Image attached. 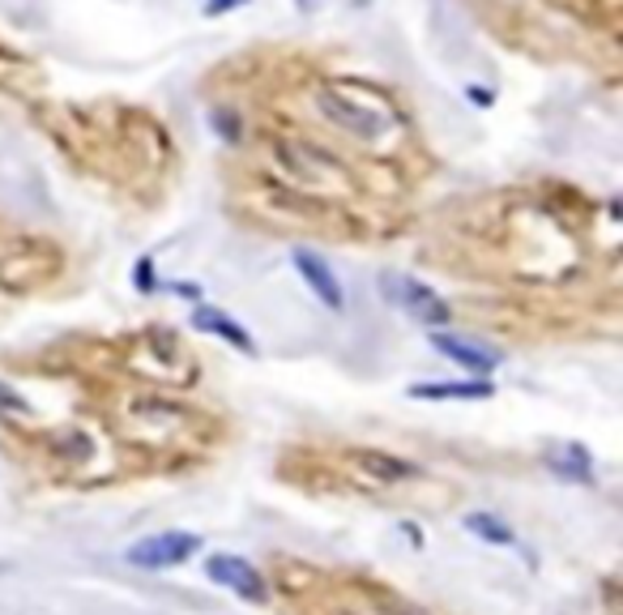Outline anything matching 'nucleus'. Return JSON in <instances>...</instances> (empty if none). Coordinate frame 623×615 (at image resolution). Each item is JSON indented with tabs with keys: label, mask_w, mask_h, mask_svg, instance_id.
Listing matches in <instances>:
<instances>
[{
	"label": "nucleus",
	"mask_w": 623,
	"mask_h": 615,
	"mask_svg": "<svg viewBox=\"0 0 623 615\" xmlns=\"http://www.w3.org/2000/svg\"><path fill=\"white\" fill-rule=\"evenodd\" d=\"M351 457L368 471V478H380V483H406V478L419 475L406 457H393V453H380V448H354Z\"/></svg>",
	"instance_id": "1a4fd4ad"
},
{
	"label": "nucleus",
	"mask_w": 623,
	"mask_h": 615,
	"mask_svg": "<svg viewBox=\"0 0 623 615\" xmlns=\"http://www.w3.org/2000/svg\"><path fill=\"white\" fill-rule=\"evenodd\" d=\"M546 466L560 478H569V483H594V457L576 445V441L546 448Z\"/></svg>",
	"instance_id": "6e6552de"
},
{
	"label": "nucleus",
	"mask_w": 623,
	"mask_h": 615,
	"mask_svg": "<svg viewBox=\"0 0 623 615\" xmlns=\"http://www.w3.org/2000/svg\"><path fill=\"white\" fill-rule=\"evenodd\" d=\"M205 573H210V582L218 586H227L231 594H240L248 603H265L270 598V589H265V577L240 556H210L205 559Z\"/></svg>",
	"instance_id": "20e7f679"
},
{
	"label": "nucleus",
	"mask_w": 623,
	"mask_h": 615,
	"mask_svg": "<svg viewBox=\"0 0 623 615\" xmlns=\"http://www.w3.org/2000/svg\"><path fill=\"white\" fill-rule=\"evenodd\" d=\"M133 282H137V291H154L159 286V279H154V261L150 256H141L133 265Z\"/></svg>",
	"instance_id": "f8f14e48"
},
{
	"label": "nucleus",
	"mask_w": 623,
	"mask_h": 615,
	"mask_svg": "<svg viewBox=\"0 0 623 615\" xmlns=\"http://www.w3.org/2000/svg\"><path fill=\"white\" fill-rule=\"evenodd\" d=\"M380 295H384V300H393V304L402 308V312H410V316L428 321V325H449V321H453V308H449V300L419 279L380 274Z\"/></svg>",
	"instance_id": "f03ea898"
},
{
	"label": "nucleus",
	"mask_w": 623,
	"mask_h": 615,
	"mask_svg": "<svg viewBox=\"0 0 623 615\" xmlns=\"http://www.w3.org/2000/svg\"><path fill=\"white\" fill-rule=\"evenodd\" d=\"M410 397H423V402H449V397H458V402H483L495 393L488 376L483 381H449V385H410Z\"/></svg>",
	"instance_id": "9d476101"
},
{
	"label": "nucleus",
	"mask_w": 623,
	"mask_h": 615,
	"mask_svg": "<svg viewBox=\"0 0 623 615\" xmlns=\"http://www.w3.org/2000/svg\"><path fill=\"white\" fill-rule=\"evenodd\" d=\"M465 531L479 534V538H488V543H500V547H513L516 543L513 531H509L504 522H495L491 513H470V517H465Z\"/></svg>",
	"instance_id": "9b49d317"
},
{
	"label": "nucleus",
	"mask_w": 623,
	"mask_h": 615,
	"mask_svg": "<svg viewBox=\"0 0 623 615\" xmlns=\"http://www.w3.org/2000/svg\"><path fill=\"white\" fill-rule=\"evenodd\" d=\"M248 0H205V18H222V13H235L244 9Z\"/></svg>",
	"instance_id": "4468645a"
},
{
	"label": "nucleus",
	"mask_w": 623,
	"mask_h": 615,
	"mask_svg": "<svg viewBox=\"0 0 623 615\" xmlns=\"http://www.w3.org/2000/svg\"><path fill=\"white\" fill-rule=\"evenodd\" d=\"M27 397H18L9 385H0V415H27Z\"/></svg>",
	"instance_id": "ddd939ff"
},
{
	"label": "nucleus",
	"mask_w": 623,
	"mask_h": 615,
	"mask_svg": "<svg viewBox=\"0 0 623 615\" xmlns=\"http://www.w3.org/2000/svg\"><path fill=\"white\" fill-rule=\"evenodd\" d=\"M465 94H470V99H474V103H479V108H491V90H479V85H470V90H465Z\"/></svg>",
	"instance_id": "2eb2a0df"
},
{
	"label": "nucleus",
	"mask_w": 623,
	"mask_h": 615,
	"mask_svg": "<svg viewBox=\"0 0 623 615\" xmlns=\"http://www.w3.org/2000/svg\"><path fill=\"white\" fill-rule=\"evenodd\" d=\"M192 330L222 337L227 346H235V351H244V355H252V351H257V342H252V334H248L244 325H235V321H231V316H227L222 308L197 304V308H192Z\"/></svg>",
	"instance_id": "0eeeda50"
},
{
	"label": "nucleus",
	"mask_w": 623,
	"mask_h": 615,
	"mask_svg": "<svg viewBox=\"0 0 623 615\" xmlns=\"http://www.w3.org/2000/svg\"><path fill=\"white\" fill-rule=\"evenodd\" d=\"M197 547H201V534H150V538H141V543L129 547V564H137V568H171V564H184L189 556H197Z\"/></svg>",
	"instance_id": "7ed1b4c3"
},
{
	"label": "nucleus",
	"mask_w": 623,
	"mask_h": 615,
	"mask_svg": "<svg viewBox=\"0 0 623 615\" xmlns=\"http://www.w3.org/2000/svg\"><path fill=\"white\" fill-rule=\"evenodd\" d=\"M435 355H444L449 364L465 367V372H495L500 367V351H491L488 342H474V337H458V334H432Z\"/></svg>",
	"instance_id": "423d86ee"
},
{
	"label": "nucleus",
	"mask_w": 623,
	"mask_h": 615,
	"mask_svg": "<svg viewBox=\"0 0 623 615\" xmlns=\"http://www.w3.org/2000/svg\"><path fill=\"white\" fill-rule=\"evenodd\" d=\"M299 9H303V13H312V9H316V4H321V0H295Z\"/></svg>",
	"instance_id": "dca6fc26"
},
{
	"label": "nucleus",
	"mask_w": 623,
	"mask_h": 615,
	"mask_svg": "<svg viewBox=\"0 0 623 615\" xmlns=\"http://www.w3.org/2000/svg\"><path fill=\"white\" fill-rule=\"evenodd\" d=\"M316 99V112L325 115L333 129H342L346 138L354 141H368V145H380L389 141L398 129H402V115L398 108L363 82H346V78H329L312 90Z\"/></svg>",
	"instance_id": "f257e3e1"
},
{
	"label": "nucleus",
	"mask_w": 623,
	"mask_h": 615,
	"mask_svg": "<svg viewBox=\"0 0 623 615\" xmlns=\"http://www.w3.org/2000/svg\"><path fill=\"white\" fill-rule=\"evenodd\" d=\"M398 615H414V612H398Z\"/></svg>",
	"instance_id": "f3484780"
},
{
	"label": "nucleus",
	"mask_w": 623,
	"mask_h": 615,
	"mask_svg": "<svg viewBox=\"0 0 623 615\" xmlns=\"http://www.w3.org/2000/svg\"><path fill=\"white\" fill-rule=\"evenodd\" d=\"M291 261H295L299 279H303V286L321 300V304L329 308V312H342L346 308V295H342V282H338V274L329 270V261L321 256V252L312 249H295L291 252Z\"/></svg>",
	"instance_id": "39448f33"
}]
</instances>
